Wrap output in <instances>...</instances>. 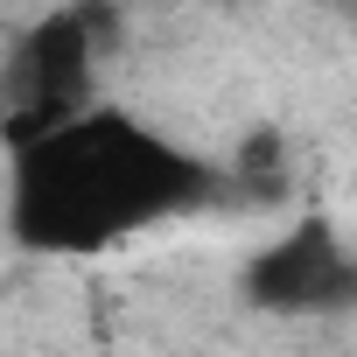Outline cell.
Segmentation results:
<instances>
[{"label":"cell","instance_id":"obj_1","mask_svg":"<svg viewBox=\"0 0 357 357\" xmlns=\"http://www.w3.org/2000/svg\"><path fill=\"white\" fill-rule=\"evenodd\" d=\"M211 197L204 161L154 140L126 112H70L15 154V231L43 252H98L133 225Z\"/></svg>","mask_w":357,"mask_h":357},{"label":"cell","instance_id":"obj_2","mask_svg":"<svg viewBox=\"0 0 357 357\" xmlns=\"http://www.w3.org/2000/svg\"><path fill=\"white\" fill-rule=\"evenodd\" d=\"M98 36H105V8H63L8 50V119H0V147L8 154H22L29 140H43L50 126L84 112L91 56L105 50Z\"/></svg>","mask_w":357,"mask_h":357},{"label":"cell","instance_id":"obj_3","mask_svg":"<svg viewBox=\"0 0 357 357\" xmlns=\"http://www.w3.org/2000/svg\"><path fill=\"white\" fill-rule=\"evenodd\" d=\"M252 301L259 308H280V315H336L350 301V259L343 245L329 238V225H301L294 238H280L259 266H252Z\"/></svg>","mask_w":357,"mask_h":357}]
</instances>
